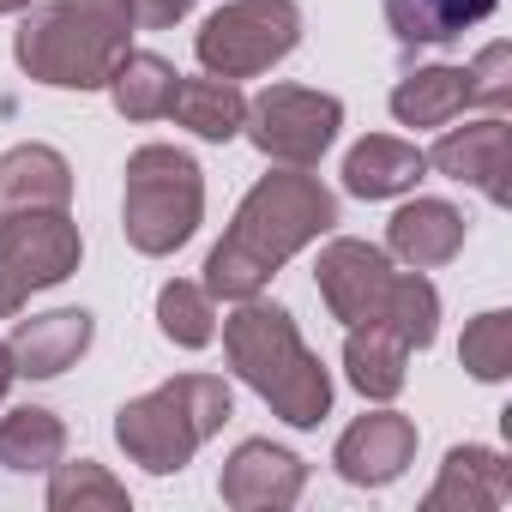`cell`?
<instances>
[{
  "mask_svg": "<svg viewBox=\"0 0 512 512\" xmlns=\"http://www.w3.org/2000/svg\"><path fill=\"white\" fill-rule=\"evenodd\" d=\"M332 223H338V199L320 175H308V169L260 175L205 260V296L211 302H253L278 278L284 260H296L308 241L332 235Z\"/></svg>",
  "mask_w": 512,
  "mask_h": 512,
  "instance_id": "cell-1",
  "label": "cell"
},
{
  "mask_svg": "<svg viewBox=\"0 0 512 512\" xmlns=\"http://www.w3.org/2000/svg\"><path fill=\"white\" fill-rule=\"evenodd\" d=\"M223 356L235 368L241 386L260 392L290 428H320L332 410V374L326 362L302 344L296 314L278 302H235V314L223 320Z\"/></svg>",
  "mask_w": 512,
  "mask_h": 512,
  "instance_id": "cell-2",
  "label": "cell"
},
{
  "mask_svg": "<svg viewBox=\"0 0 512 512\" xmlns=\"http://www.w3.org/2000/svg\"><path fill=\"white\" fill-rule=\"evenodd\" d=\"M133 31L139 25L127 0H49L25 7L13 61L49 91H103L115 61L133 49Z\"/></svg>",
  "mask_w": 512,
  "mask_h": 512,
  "instance_id": "cell-3",
  "label": "cell"
},
{
  "mask_svg": "<svg viewBox=\"0 0 512 512\" xmlns=\"http://www.w3.org/2000/svg\"><path fill=\"white\" fill-rule=\"evenodd\" d=\"M235 416V392L217 374H175L145 398H127L115 410V446L151 470V476H175L193 464V452Z\"/></svg>",
  "mask_w": 512,
  "mask_h": 512,
  "instance_id": "cell-4",
  "label": "cell"
},
{
  "mask_svg": "<svg viewBox=\"0 0 512 512\" xmlns=\"http://www.w3.org/2000/svg\"><path fill=\"white\" fill-rule=\"evenodd\" d=\"M199 217H205V169L175 145H139L127 157V193H121L127 247L145 260H169L175 247L199 235Z\"/></svg>",
  "mask_w": 512,
  "mask_h": 512,
  "instance_id": "cell-5",
  "label": "cell"
},
{
  "mask_svg": "<svg viewBox=\"0 0 512 512\" xmlns=\"http://www.w3.org/2000/svg\"><path fill=\"white\" fill-rule=\"evenodd\" d=\"M296 43H302L296 0H229L199 25L193 55L211 79H260L284 55H296Z\"/></svg>",
  "mask_w": 512,
  "mask_h": 512,
  "instance_id": "cell-6",
  "label": "cell"
},
{
  "mask_svg": "<svg viewBox=\"0 0 512 512\" xmlns=\"http://www.w3.org/2000/svg\"><path fill=\"white\" fill-rule=\"evenodd\" d=\"M85 241L67 211H7L0 223V320H13L37 290H55L79 272Z\"/></svg>",
  "mask_w": 512,
  "mask_h": 512,
  "instance_id": "cell-7",
  "label": "cell"
},
{
  "mask_svg": "<svg viewBox=\"0 0 512 512\" xmlns=\"http://www.w3.org/2000/svg\"><path fill=\"white\" fill-rule=\"evenodd\" d=\"M338 127H344V103L332 91H308V85H266L247 103V121H241L253 151L284 169H314L332 151Z\"/></svg>",
  "mask_w": 512,
  "mask_h": 512,
  "instance_id": "cell-8",
  "label": "cell"
},
{
  "mask_svg": "<svg viewBox=\"0 0 512 512\" xmlns=\"http://www.w3.org/2000/svg\"><path fill=\"white\" fill-rule=\"evenodd\" d=\"M392 253L374 247V241H356V235H332L314 260V290L326 302L332 320L344 326H362V320H380L386 296H392Z\"/></svg>",
  "mask_w": 512,
  "mask_h": 512,
  "instance_id": "cell-9",
  "label": "cell"
},
{
  "mask_svg": "<svg viewBox=\"0 0 512 512\" xmlns=\"http://www.w3.org/2000/svg\"><path fill=\"white\" fill-rule=\"evenodd\" d=\"M308 488V464L290 452V446H272V440H241L229 458H223V476H217V494L223 506L235 512H278V506H296Z\"/></svg>",
  "mask_w": 512,
  "mask_h": 512,
  "instance_id": "cell-10",
  "label": "cell"
},
{
  "mask_svg": "<svg viewBox=\"0 0 512 512\" xmlns=\"http://www.w3.org/2000/svg\"><path fill=\"white\" fill-rule=\"evenodd\" d=\"M410 458H416V422L398 416V410L356 416L332 446V464H338V476L350 488H386V482H398L410 470Z\"/></svg>",
  "mask_w": 512,
  "mask_h": 512,
  "instance_id": "cell-11",
  "label": "cell"
},
{
  "mask_svg": "<svg viewBox=\"0 0 512 512\" xmlns=\"http://www.w3.org/2000/svg\"><path fill=\"white\" fill-rule=\"evenodd\" d=\"M428 169H440L446 181H464L476 187L488 205H506V121L500 115H482L470 127H452L440 133L434 151H422Z\"/></svg>",
  "mask_w": 512,
  "mask_h": 512,
  "instance_id": "cell-12",
  "label": "cell"
},
{
  "mask_svg": "<svg viewBox=\"0 0 512 512\" xmlns=\"http://www.w3.org/2000/svg\"><path fill=\"white\" fill-rule=\"evenodd\" d=\"M97 338V320L85 308H55V314H31L13 326V368L19 380H55L67 368H79V356L91 350Z\"/></svg>",
  "mask_w": 512,
  "mask_h": 512,
  "instance_id": "cell-13",
  "label": "cell"
},
{
  "mask_svg": "<svg viewBox=\"0 0 512 512\" xmlns=\"http://www.w3.org/2000/svg\"><path fill=\"white\" fill-rule=\"evenodd\" d=\"M464 235H470V223H464L458 205H446V199H410L386 223V253L404 260L410 272H434V266L458 260Z\"/></svg>",
  "mask_w": 512,
  "mask_h": 512,
  "instance_id": "cell-14",
  "label": "cell"
},
{
  "mask_svg": "<svg viewBox=\"0 0 512 512\" xmlns=\"http://www.w3.org/2000/svg\"><path fill=\"white\" fill-rule=\"evenodd\" d=\"M512 500V464L494 446H452L434 488H428V512H494Z\"/></svg>",
  "mask_w": 512,
  "mask_h": 512,
  "instance_id": "cell-15",
  "label": "cell"
},
{
  "mask_svg": "<svg viewBox=\"0 0 512 512\" xmlns=\"http://www.w3.org/2000/svg\"><path fill=\"white\" fill-rule=\"evenodd\" d=\"M73 163L55 145H13L0 157V205L7 211H67Z\"/></svg>",
  "mask_w": 512,
  "mask_h": 512,
  "instance_id": "cell-16",
  "label": "cell"
},
{
  "mask_svg": "<svg viewBox=\"0 0 512 512\" xmlns=\"http://www.w3.org/2000/svg\"><path fill=\"white\" fill-rule=\"evenodd\" d=\"M422 175H428L422 145L392 139V133H368V139L350 145V157H344V193H356V199H398V193H410Z\"/></svg>",
  "mask_w": 512,
  "mask_h": 512,
  "instance_id": "cell-17",
  "label": "cell"
},
{
  "mask_svg": "<svg viewBox=\"0 0 512 512\" xmlns=\"http://www.w3.org/2000/svg\"><path fill=\"white\" fill-rule=\"evenodd\" d=\"M344 374H350V386H356L362 398L392 404V398L404 392V380H410V344H404L386 320H362V326H350V338H344Z\"/></svg>",
  "mask_w": 512,
  "mask_h": 512,
  "instance_id": "cell-18",
  "label": "cell"
},
{
  "mask_svg": "<svg viewBox=\"0 0 512 512\" xmlns=\"http://www.w3.org/2000/svg\"><path fill=\"white\" fill-rule=\"evenodd\" d=\"M500 0H386V31L404 49H446L464 31H476L482 19H494Z\"/></svg>",
  "mask_w": 512,
  "mask_h": 512,
  "instance_id": "cell-19",
  "label": "cell"
},
{
  "mask_svg": "<svg viewBox=\"0 0 512 512\" xmlns=\"http://www.w3.org/2000/svg\"><path fill=\"white\" fill-rule=\"evenodd\" d=\"M169 115H175V127H187L193 139L229 145V139L241 133V121H247V97H241L235 79H211V73H205V79H181V85H175Z\"/></svg>",
  "mask_w": 512,
  "mask_h": 512,
  "instance_id": "cell-20",
  "label": "cell"
},
{
  "mask_svg": "<svg viewBox=\"0 0 512 512\" xmlns=\"http://www.w3.org/2000/svg\"><path fill=\"white\" fill-rule=\"evenodd\" d=\"M67 458V422L43 404H19L0 416V470L13 476H37L49 464Z\"/></svg>",
  "mask_w": 512,
  "mask_h": 512,
  "instance_id": "cell-21",
  "label": "cell"
},
{
  "mask_svg": "<svg viewBox=\"0 0 512 512\" xmlns=\"http://www.w3.org/2000/svg\"><path fill=\"white\" fill-rule=\"evenodd\" d=\"M175 85H181V73L163 61V55H151V49H127L121 61H115V73H109V103L127 115V121H163L169 115V103H175Z\"/></svg>",
  "mask_w": 512,
  "mask_h": 512,
  "instance_id": "cell-22",
  "label": "cell"
},
{
  "mask_svg": "<svg viewBox=\"0 0 512 512\" xmlns=\"http://www.w3.org/2000/svg\"><path fill=\"white\" fill-rule=\"evenodd\" d=\"M470 109L464 67H416L392 85V115L398 127H446L452 115Z\"/></svg>",
  "mask_w": 512,
  "mask_h": 512,
  "instance_id": "cell-23",
  "label": "cell"
},
{
  "mask_svg": "<svg viewBox=\"0 0 512 512\" xmlns=\"http://www.w3.org/2000/svg\"><path fill=\"white\" fill-rule=\"evenodd\" d=\"M49 512H127V488L91 458H61L49 464Z\"/></svg>",
  "mask_w": 512,
  "mask_h": 512,
  "instance_id": "cell-24",
  "label": "cell"
},
{
  "mask_svg": "<svg viewBox=\"0 0 512 512\" xmlns=\"http://www.w3.org/2000/svg\"><path fill=\"white\" fill-rule=\"evenodd\" d=\"M380 320L410 344V350H428L440 338V290L422 278V272H398L392 278V296L380 308Z\"/></svg>",
  "mask_w": 512,
  "mask_h": 512,
  "instance_id": "cell-25",
  "label": "cell"
},
{
  "mask_svg": "<svg viewBox=\"0 0 512 512\" xmlns=\"http://www.w3.org/2000/svg\"><path fill=\"white\" fill-rule=\"evenodd\" d=\"M157 332L181 350H205L217 338V302L205 296V284H163L157 290Z\"/></svg>",
  "mask_w": 512,
  "mask_h": 512,
  "instance_id": "cell-26",
  "label": "cell"
},
{
  "mask_svg": "<svg viewBox=\"0 0 512 512\" xmlns=\"http://www.w3.org/2000/svg\"><path fill=\"white\" fill-rule=\"evenodd\" d=\"M458 362H464L470 380L500 386V380L512 374V314H506V308L476 314V320L464 326V338H458Z\"/></svg>",
  "mask_w": 512,
  "mask_h": 512,
  "instance_id": "cell-27",
  "label": "cell"
},
{
  "mask_svg": "<svg viewBox=\"0 0 512 512\" xmlns=\"http://www.w3.org/2000/svg\"><path fill=\"white\" fill-rule=\"evenodd\" d=\"M464 85H470V103H482L488 115H500L512 103V49L506 43H488L470 67H464Z\"/></svg>",
  "mask_w": 512,
  "mask_h": 512,
  "instance_id": "cell-28",
  "label": "cell"
},
{
  "mask_svg": "<svg viewBox=\"0 0 512 512\" xmlns=\"http://www.w3.org/2000/svg\"><path fill=\"white\" fill-rule=\"evenodd\" d=\"M127 7H133L139 31H169V25H181L193 13V0H127Z\"/></svg>",
  "mask_w": 512,
  "mask_h": 512,
  "instance_id": "cell-29",
  "label": "cell"
},
{
  "mask_svg": "<svg viewBox=\"0 0 512 512\" xmlns=\"http://www.w3.org/2000/svg\"><path fill=\"white\" fill-rule=\"evenodd\" d=\"M13 380H19V368H13V344L0 338V404H7V392H13Z\"/></svg>",
  "mask_w": 512,
  "mask_h": 512,
  "instance_id": "cell-30",
  "label": "cell"
},
{
  "mask_svg": "<svg viewBox=\"0 0 512 512\" xmlns=\"http://www.w3.org/2000/svg\"><path fill=\"white\" fill-rule=\"evenodd\" d=\"M25 7H37V0H0V19H7V13H25Z\"/></svg>",
  "mask_w": 512,
  "mask_h": 512,
  "instance_id": "cell-31",
  "label": "cell"
}]
</instances>
